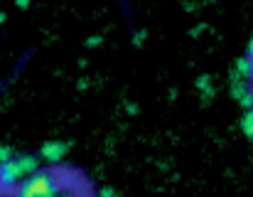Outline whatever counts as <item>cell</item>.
Instances as JSON below:
<instances>
[{"label":"cell","mask_w":253,"mask_h":197,"mask_svg":"<svg viewBox=\"0 0 253 197\" xmlns=\"http://www.w3.org/2000/svg\"><path fill=\"white\" fill-rule=\"evenodd\" d=\"M64 197H72V195H64Z\"/></svg>","instance_id":"16"},{"label":"cell","mask_w":253,"mask_h":197,"mask_svg":"<svg viewBox=\"0 0 253 197\" xmlns=\"http://www.w3.org/2000/svg\"><path fill=\"white\" fill-rule=\"evenodd\" d=\"M62 190L64 185L54 170H35L15 188V197H59Z\"/></svg>","instance_id":"1"},{"label":"cell","mask_w":253,"mask_h":197,"mask_svg":"<svg viewBox=\"0 0 253 197\" xmlns=\"http://www.w3.org/2000/svg\"><path fill=\"white\" fill-rule=\"evenodd\" d=\"M197 87H199V92H204V97H211V82H209V77H199Z\"/></svg>","instance_id":"8"},{"label":"cell","mask_w":253,"mask_h":197,"mask_svg":"<svg viewBox=\"0 0 253 197\" xmlns=\"http://www.w3.org/2000/svg\"><path fill=\"white\" fill-rule=\"evenodd\" d=\"M98 42H101V37H88V42H86V45H88V47H96Z\"/></svg>","instance_id":"13"},{"label":"cell","mask_w":253,"mask_h":197,"mask_svg":"<svg viewBox=\"0 0 253 197\" xmlns=\"http://www.w3.org/2000/svg\"><path fill=\"white\" fill-rule=\"evenodd\" d=\"M231 94L244 108H253V89L249 87V79H241L236 72L231 77Z\"/></svg>","instance_id":"3"},{"label":"cell","mask_w":253,"mask_h":197,"mask_svg":"<svg viewBox=\"0 0 253 197\" xmlns=\"http://www.w3.org/2000/svg\"><path fill=\"white\" fill-rule=\"evenodd\" d=\"M15 5H17V7H27V5H30V0H15Z\"/></svg>","instance_id":"14"},{"label":"cell","mask_w":253,"mask_h":197,"mask_svg":"<svg viewBox=\"0 0 253 197\" xmlns=\"http://www.w3.org/2000/svg\"><path fill=\"white\" fill-rule=\"evenodd\" d=\"M143 40H145V32H138V35H135V37H133V42H135V45H140V42H143Z\"/></svg>","instance_id":"12"},{"label":"cell","mask_w":253,"mask_h":197,"mask_svg":"<svg viewBox=\"0 0 253 197\" xmlns=\"http://www.w3.org/2000/svg\"><path fill=\"white\" fill-rule=\"evenodd\" d=\"M241 131L249 141H253V108H246V113L241 118Z\"/></svg>","instance_id":"7"},{"label":"cell","mask_w":253,"mask_h":197,"mask_svg":"<svg viewBox=\"0 0 253 197\" xmlns=\"http://www.w3.org/2000/svg\"><path fill=\"white\" fill-rule=\"evenodd\" d=\"M64 155H67V143H62V141H47V143L42 146V150H40V158L47 160L49 165L62 163Z\"/></svg>","instance_id":"4"},{"label":"cell","mask_w":253,"mask_h":197,"mask_svg":"<svg viewBox=\"0 0 253 197\" xmlns=\"http://www.w3.org/2000/svg\"><path fill=\"white\" fill-rule=\"evenodd\" d=\"M22 178H27L25 173H22V168H20V163L12 158V160H7V163H0V190H12V188H17L20 183H22Z\"/></svg>","instance_id":"2"},{"label":"cell","mask_w":253,"mask_h":197,"mask_svg":"<svg viewBox=\"0 0 253 197\" xmlns=\"http://www.w3.org/2000/svg\"><path fill=\"white\" fill-rule=\"evenodd\" d=\"M98 197H121L116 190H111V188H101V193H98Z\"/></svg>","instance_id":"10"},{"label":"cell","mask_w":253,"mask_h":197,"mask_svg":"<svg viewBox=\"0 0 253 197\" xmlns=\"http://www.w3.org/2000/svg\"><path fill=\"white\" fill-rule=\"evenodd\" d=\"M12 158H15V150L10 146H0V163H7Z\"/></svg>","instance_id":"9"},{"label":"cell","mask_w":253,"mask_h":197,"mask_svg":"<svg viewBox=\"0 0 253 197\" xmlns=\"http://www.w3.org/2000/svg\"><path fill=\"white\" fill-rule=\"evenodd\" d=\"M2 20H5V12H0V22H2Z\"/></svg>","instance_id":"15"},{"label":"cell","mask_w":253,"mask_h":197,"mask_svg":"<svg viewBox=\"0 0 253 197\" xmlns=\"http://www.w3.org/2000/svg\"><path fill=\"white\" fill-rule=\"evenodd\" d=\"M234 72L241 79H253V59L251 57H239L236 64H234Z\"/></svg>","instance_id":"6"},{"label":"cell","mask_w":253,"mask_h":197,"mask_svg":"<svg viewBox=\"0 0 253 197\" xmlns=\"http://www.w3.org/2000/svg\"><path fill=\"white\" fill-rule=\"evenodd\" d=\"M246 57H251V59H253V37L249 40V47H246Z\"/></svg>","instance_id":"11"},{"label":"cell","mask_w":253,"mask_h":197,"mask_svg":"<svg viewBox=\"0 0 253 197\" xmlns=\"http://www.w3.org/2000/svg\"><path fill=\"white\" fill-rule=\"evenodd\" d=\"M15 160L20 163V168H22L25 175H32L35 170H40V158L32 155V153H20V155H15Z\"/></svg>","instance_id":"5"}]
</instances>
